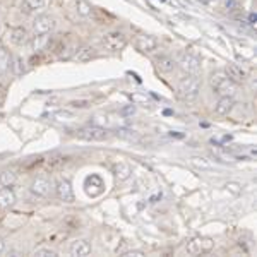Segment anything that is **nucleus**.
Returning a JSON list of instances; mask_svg holds the SVG:
<instances>
[{
	"label": "nucleus",
	"mask_w": 257,
	"mask_h": 257,
	"mask_svg": "<svg viewBox=\"0 0 257 257\" xmlns=\"http://www.w3.org/2000/svg\"><path fill=\"white\" fill-rule=\"evenodd\" d=\"M209 84H211V89H213L214 93L221 98H225V96L233 98L235 94H237V86L238 84H235V82L231 81L225 72H221V70L211 74Z\"/></svg>",
	"instance_id": "1"
},
{
	"label": "nucleus",
	"mask_w": 257,
	"mask_h": 257,
	"mask_svg": "<svg viewBox=\"0 0 257 257\" xmlns=\"http://www.w3.org/2000/svg\"><path fill=\"white\" fill-rule=\"evenodd\" d=\"M199 93H201V79L197 76L185 74L180 81L177 82V94L184 101H194Z\"/></svg>",
	"instance_id": "2"
},
{
	"label": "nucleus",
	"mask_w": 257,
	"mask_h": 257,
	"mask_svg": "<svg viewBox=\"0 0 257 257\" xmlns=\"http://www.w3.org/2000/svg\"><path fill=\"white\" fill-rule=\"evenodd\" d=\"M101 43H103V47L106 50H110V52H120V50H123L127 47V38H125V35L120 31H110L103 35Z\"/></svg>",
	"instance_id": "3"
},
{
	"label": "nucleus",
	"mask_w": 257,
	"mask_h": 257,
	"mask_svg": "<svg viewBox=\"0 0 257 257\" xmlns=\"http://www.w3.org/2000/svg\"><path fill=\"white\" fill-rule=\"evenodd\" d=\"M187 254L190 255H201L206 252H211L214 248V240L208 237H194L187 243Z\"/></svg>",
	"instance_id": "4"
},
{
	"label": "nucleus",
	"mask_w": 257,
	"mask_h": 257,
	"mask_svg": "<svg viewBox=\"0 0 257 257\" xmlns=\"http://www.w3.org/2000/svg\"><path fill=\"white\" fill-rule=\"evenodd\" d=\"M77 138L82 141L98 143V141H105L108 138V132H106V128H103L99 125H88V127H82L77 131Z\"/></svg>",
	"instance_id": "5"
},
{
	"label": "nucleus",
	"mask_w": 257,
	"mask_h": 257,
	"mask_svg": "<svg viewBox=\"0 0 257 257\" xmlns=\"http://www.w3.org/2000/svg\"><path fill=\"white\" fill-rule=\"evenodd\" d=\"M177 65L182 69V72L190 74V76H197V74L201 72V60H199L197 57H194L192 53H184V55H180Z\"/></svg>",
	"instance_id": "6"
},
{
	"label": "nucleus",
	"mask_w": 257,
	"mask_h": 257,
	"mask_svg": "<svg viewBox=\"0 0 257 257\" xmlns=\"http://www.w3.org/2000/svg\"><path fill=\"white\" fill-rule=\"evenodd\" d=\"M55 28H57V19L53 16H40L33 23V33H35V36L50 35Z\"/></svg>",
	"instance_id": "7"
},
{
	"label": "nucleus",
	"mask_w": 257,
	"mask_h": 257,
	"mask_svg": "<svg viewBox=\"0 0 257 257\" xmlns=\"http://www.w3.org/2000/svg\"><path fill=\"white\" fill-rule=\"evenodd\" d=\"M55 192L57 197L60 199L62 202H67V204H72L76 201V196H74V189L70 185V182L67 178H59L55 182Z\"/></svg>",
	"instance_id": "8"
},
{
	"label": "nucleus",
	"mask_w": 257,
	"mask_h": 257,
	"mask_svg": "<svg viewBox=\"0 0 257 257\" xmlns=\"http://www.w3.org/2000/svg\"><path fill=\"white\" fill-rule=\"evenodd\" d=\"M52 190H53L52 180H48V178H45V177H38L36 180H33V184H31V192L38 197H48L50 194H52Z\"/></svg>",
	"instance_id": "9"
},
{
	"label": "nucleus",
	"mask_w": 257,
	"mask_h": 257,
	"mask_svg": "<svg viewBox=\"0 0 257 257\" xmlns=\"http://www.w3.org/2000/svg\"><path fill=\"white\" fill-rule=\"evenodd\" d=\"M84 190L88 196H99L105 190V184H103V180L98 175H91L86 178Z\"/></svg>",
	"instance_id": "10"
},
{
	"label": "nucleus",
	"mask_w": 257,
	"mask_h": 257,
	"mask_svg": "<svg viewBox=\"0 0 257 257\" xmlns=\"http://www.w3.org/2000/svg\"><path fill=\"white\" fill-rule=\"evenodd\" d=\"M225 74L235 82V84H243V82L247 81V72L240 67L238 64H228L225 69Z\"/></svg>",
	"instance_id": "11"
},
{
	"label": "nucleus",
	"mask_w": 257,
	"mask_h": 257,
	"mask_svg": "<svg viewBox=\"0 0 257 257\" xmlns=\"http://www.w3.org/2000/svg\"><path fill=\"white\" fill-rule=\"evenodd\" d=\"M158 47V41H156L155 36H149V35H141L136 38V48L143 53H149L153 50H156Z\"/></svg>",
	"instance_id": "12"
},
{
	"label": "nucleus",
	"mask_w": 257,
	"mask_h": 257,
	"mask_svg": "<svg viewBox=\"0 0 257 257\" xmlns=\"http://www.w3.org/2000/svg\"><path fill=\"white\" fill-rule=\"evenodd\" d=\"M70 255H76V257H86L91 254V245L88 240H74L69 247Z\"/></svg>",
	"instance_id": "13"
},
{
	"label": "nucleus",
	"mask_w": 257,
	"mask_h": 257,
	"mask_svg": "<svg viewBox=\"0 0 257 257\" xmlns=\"http://www.w3.org/2000/svg\"><path fill=\"white\" fill-rule=\"evenodd\" d=\"M48 6V0H23L21 9L28 14H38V12L45 11Z\"/></svg>",
	"instance_id": "14"
},
{
	"label": "nucleus",
	"mask_w": 257,
	"mask_h": 257,
	"mask_svg": "<svg viewBox=\"0 0 257 257\" xmlns=\"http://www.w3.org/2000/svg\"><path fill=\"white\" fill-rule=\"evenodd\" d=\"M233 106H235L233 98H230V96L219 98V101L216 103V106H214V113H216L218 117H228V115L231 113V110H233Z\"/></svg>",
	"instance_id": "15"
},
{
	"label": "nucleus",
	"mask_w": 257,
	"mask_h": 257,
	"mask_svg": "<svg viewBox=\"0 0 257 257\" xmlns=\"http://www.w3.org/2000/svg\"><path fill=\"white\" fill-rule=\"evenodd\" d=\"M9 38L12 41V45L23 47V45H26L30 41V35H28V31L24 28H12L9 31Z\"/></svg>",
	"instance_id": "16"
},
{
	"label": "nucleus",
	"mask_w": 257,
	"mask_h": 257,
	"mask_svg": "<svg viewBox=\"0 0 257 257\" xmlns=\"http://www.w3.org/2000/svg\"><path fill=\"white\" fill-rule=\"evenodd\" d=\"M156 67H158L160 72H173V70L177 69V60H173L170 55H160L158 59H156Z\"/></svg>",
	"instance_id": "17"
},
{
	"label": "nucleus",
	"mask_w": 257,
	"mask_h": 257,
	"mask_svg": "<svg viewBox=\"0 0 257 257\" xmlns=\"http://www.w3.org/2000/svg\"><path fill=\"white\" fill-rule=\"evenodd\" d=\"M132 173L131 165L125 163V161H118V163L113 165V175L118 182H125Z\"/></svg>",
	"instance_id": "18"
},
{
	"label": "nucleus",
	"mask_w": 257,
	"mask_h": 257,
	"mask_svg": "<svg viewBox=\"0 0 257 257\" xmlns=\"http://www.w3.org/2000/svg\"><path fill=\"white\" fill-rule=\"evenodd\" d=\"M16 204V194L9 187L0 189V208H11Z\"/></svg>",
	"instance_id": "19"
},
{
	"label": "nucleus",
	"mask_w": 257,
	"mask_h": 257,
	"mask_svg": "<svg viewBox=\"0 0 257 257\" xmlns=\"http://www.w3.org/2000/svg\"><path fill=\"white\" fill-rule=\"evenodd\" d=\"M94 55H96L94 48L89 47V45H84V47H81L79 50H77L76 55H74V59H76L77 62H89Z\"/></svg>",
	"instance_id": "20"
},
{
	"label": "nucleus",
	"mask_w": 257,
	"mask_h": 257,
	"mask_svg": "<svg viewBox=\"0 0 257 257\" xmlns=\"http://www.w3.org/2000/svg\"><path fill=\"white\" fill-rule=\"evenodd\" d=\"M190 165L197 170H213L214 165L211 163V160L204 158V156H192L190 158Z\"/></svg>",
	"instance_id": "21"
},
{
	"label": "nucleus",
	"mask_w": 257,
	"mask_h": 257,
	"mask_svg": "<svg viewBox=\"0 0 257 257\" xmlns=\"http://www.w3.org/2000/svg\"><path fill=\"white\" fill-rule=\"evenodd\" d=\"M16 180H18V175L14 172H11V170H6V172L0 173V185L2 187H11V185L16 184Z\"/></svg>",
	"instance_id": "22"
},
{
	"label": "nucleus",
	"mask_w": 257,
	"mask_h": 257,
	"mask_svg": "<svg viewBox=\"0 0 257 257\" xmlns=\"http://www.w3.org/2000/svg\"><path fill=\"white\" fill-rule=\"evenodd\" d=\"M76 11H77V14L82 16V18H88V16H91V12H93L91 6L86 2V0H76Z\"/></svg>",
	"instance_id": "23"
},
{
	"label": "nucleus",
	"mask_w": 257,
	"mask_h": 257,
	"mask_svg": "<svg viewBox=\"0 0 257 257\" xmlns=\"http://www.w3.org/2000/svg\"><path fill=\"white\" fill-rule=\"evenodd\" d=\"M45 45H50V40L47 35H40V36H35V40L31 41V47L33 50H41Z\"/></svg>",
	"instance_id": "24"
},
{
	"label": "nucleus",
	"mask_w": 257,
	"mask_h": 257,
	"mask_svg": "<svg viewBox=\"0 0 257 257\" xmlns=\"http://www.w3.org/2000/svg\"><path fill=\"white\" fill-rule=\"evenodd\" d=\"M65 163V158L64 156H60V155H53V156H50L48 161H47V167L50 170H55L57 167H60V165H64Z\"/></svg>",
	"instance_id": "25"
},
{
	"label": "nucleus",
	"mask_w": 257,
	"mask_h": 257,
	"mask_svg": "<svg viewBox=\"0 0 257 257\" xmlns=\"http://www.w3.org/2000/svg\"><path fill=\"white\" fill-rule=\"evenodd\" d=\"M9 67V53L0 47V74H4Z\"/></svg>",
	"instance_id": "26"
},
{
	"label": "nucleus",
	"mask_w": 257,
	"mask_h": 257,
	"mask_svg": "<svg viewBox=\"0 0 257 257\" xmlns=\"http://www.w3.org/2000/svg\"><path fill=\"white\" fill-rule=\"evenodd\" d=\"M33 254L40 255V257H55L57 252L53 250V248H50V247H38V248H35V252H33Z\"/></svg>",
	"instance_id": "27"
},
{
	"label": "nucleus",
	"mask_w": 257,
	"mask_h": 257,
	"mask_svg": "<svg viewBox=\"0 0 257 257\" xmlns=\"http://www.w3.org/2000/svg\"><path fill=\"white\" fill-rule=\"evenodd\" d=\"M6 98H7V88H6V84L0 82V108H2L4 103H6Z\"/></svg>",
	"instance_id": "28"
},
{
	"label": "nucleus",
	"mask_w": 257,
	"mask_h": 257,
	"mask_svg": "<svg viewBox=\"0 0 257 257\" xmlns=\"http://www.w3.org/2000/svg\"><path fill=\"white\" fill-rule=\"evenodd\" d=\"M141 257V255H144V252L143 250H127V252H123V257Z\"/></svg>",
	"instance_id": "29"
},
{
	"label": "nucleus",
	"mask_w": 257,
	"mask_h": 257,
	"mask_svg": "<svg viewBox=\"0 0 257 257\" xmlns=\"http://www.w3.org/2000/svg\"><path fill=\"white\" fill-rule=\"evenodd\" d=\"M72 106L74 108H84L88 105H86V101H72Z\"/></svg>",
	"instance_id": "30"
},
{
	"label": "nucleus",
	"mask_w": 257,
	"mask_h": 257,
	"mask_svg": "<svg viewBox=\"0 0 257 257\" xmlns=\"http://www.w3.org/2000/svg\"><path fill=\"white\" fill-rule=\"evenodd\" d=\"M4 248H6V243H4V240L0 238V254L4 252Z\"/></svg>",
	"instance_id": "31"
}]
</instances>
